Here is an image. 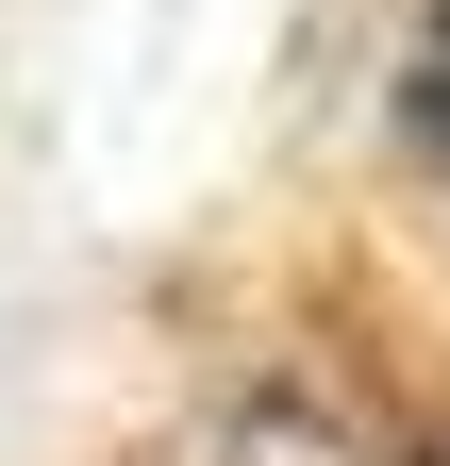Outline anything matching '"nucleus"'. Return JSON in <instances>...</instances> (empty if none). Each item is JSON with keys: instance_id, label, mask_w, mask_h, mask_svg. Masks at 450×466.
<instances>
[{"instance_id": "f257e3e1", "label": "nucleus", "mask_w": 450, "mask_h": 466, "mask_svg": "<svg viewBox=\"0 0 450 466\" xmlns=\"http://www.w3.org/2000/svg\"><path fill=\"white\" fill-rule=\"evenodd\" d=\"M217 466H417V450L384 433L351 383L267 367V383H234V400H217Z\"/></svg>"}]
</instances>
